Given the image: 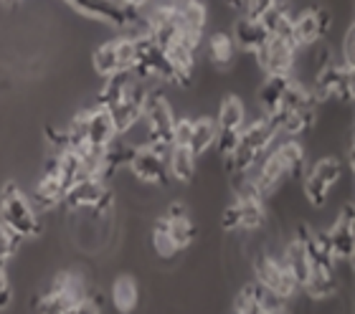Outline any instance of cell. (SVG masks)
Segmentation results:
<instances>
[{
	"mask_svg": "<svg viewBox=\"0 0 355 314\" xmlns=\"http://www.w3.org/2000/svg\"><path fill=\"white\" fill-rule=\"evenodd\" d=\"M0 220L13 228L21 238H33L41 234V223L31 200L21 193L15 180H8L0 190Z\"/></svg>",
	"mask_w": 355,
	"mask_h": 314,
	"instance_id": "6da1fadb",
	"label": "cell"
},
{
	"mask_svg": "<svg viewBox=\"0 0 355 314\" xmlns=\"http://www.w3.org/2000/svg\"><path fill=\"white\" fill-rule=\"evenodd\" d=\"M61 203L67 205L69 211L89 208V211H94V218H102L104 213H110V208H114V195H112L110 183H104L102 177L87 175L79 177L74 185H69Z\"/></svg>",
	"mask_w": 355,
	"mask_h": 314,
	"instance_id": "7a4b0ae2",
	"label": "cell"
},
{
	"mask_svg": "<svg viewBox=\"0 0 355 314\" xmlns=\"http://www.w3.org/2000/svg\"><path fill=\"white\" fill-rule=\"evenodd\" d=\"M254 279L287 302H292L300 294V284L287 271V266L282 263L279 256L269 254L264 249L257 251V256H254Z\"/></svg>",
	"mask_w": 355,
	"mask_h": 314,
	"instance_id": "3957f363",
	"label": "cell"
},
{
	"mask_svg": "<svg viewBox=\"0 0 355 314\" xmlns=\"http://www.w3.org/2000/svg\"><path fill=\"white\" fill-rule=\"evenodd\" d=\"M327 241L333 251L335 261H353L355 256V216L353 203H345L338 208L333 223L327 228Z\"/></svg>",
	"mask_w": 355,
	"mask_h": 314,
	"instance_id": "277c9868",
	"label": "cell"
},
{
	"mask_svg": "<svg viewBox=\"0 0 355 314\" xmlns=\"http://www.w3.org/2000/svg\"><path fill=\"white\" fill-rule=\"evenodd\" d=\"M297 49H300V46H297L292 38L269 36V41L254 53H257V61H259L264 73H272V76H289V73H292V66H295Z\"/></svg>",
	"mask_w": 355,
	"mask_h": 314,
	"instance_id": "5b68a950",
	"label": "cell"
},
{
	"mask_svg": "<svg viewBox=\"0 0 355 314\" xmlns=\"http://www.w3.org/2000/svg\"><path fill=\"white\" fill-rule=\"evenodd\" d=\"M130 175L142 185H153V188H168V165H165V157H160L157 152H153L150 147H137L130 160Z\"/></svg>",
	"mask_w": 355,
	"mask_h": 314,
	"instance_id": "8992f818",
	"label": "cell"
},
{
	"mask_svg": "<svg viewBox=\"0 0 355 314\" xmlns=\"http://www.w3.org/2000/svg\"><path fill=\"white\" fill-rule=\"evenodd\" d=\"M69 6H74V10H79L92 21L112 26L117 30L127 26V10L119 0H69Z\"/></svg>",
	"mask_w": 355,
	"mask_h": 314,
	"instance_id": "52a82bcc",
	"label": "cell"
},
{
	"mask_svg": "<svg viewBox=\"0 0 355 314\" xmlns=\"http://www.w3.org/2000/svg\"><path fill=\"white\" fill-rule=\"evenodd\" d=\"M269 150L277 152V157H279L282 168H284L289 180H297V177L304 175V170H307V150L302 147L300 139L277 134Z\"/></svg>",
	"mask_w": 355,
	"mask_h": 314,
	"instance_id": "ba28073f",
	"label": "cell"
},
{
	"mask_svg": "<svg viewBox=\"0 0 355 314\" xmlns=\"http://www.w3.org/2000/svg\"><path fill=\"white\" fill-rule=\"evenodd\" d=\"M338 286H340V281H338V277L333 274V269L330 266H322V263H312L310 266V274H307V279L302 281V289L310 299H330L333 294H338Z\"/></svg>",
	"mask_w": 355,
	"mask_h": 314,
	"instance_id": "9c48e42d",
	"label": "cell"
},
{
	"mask_svg": "<svg viewBox=\"0 0 355 314\" xmlns=\"http://www.w3.org/2000/svg\"><path fill=\"white\" fill-rule=\"evenodd\" d=\"M231 38L241 51H259L261 46L269 41V33L259 21H249L241 15V18H234V23H231Z\"/></svg>",
	"mask_w": 355,
	"mask_h": 314,
	"instance_id": "30bf717a",
	"label": "cell"
},
{
	"mask_svg": "<svg viewBox=\"0 0 355 314\" xmlns=\"http://www.w3.org/2000/svg\"><path fill=\"white\" fill-rule=\"evenodd\" d=\"M114 137H117V130H114L110 110L104 107L87 110V145L107 147Z\"/></svg>",
	"mask_w": 355,
	"mask_h": 314,
	"instance_id": "8fae6325",
	"label": "cell"
},
{
	"mask_svg": "<svg viewBox=\"0 0 355 314\" xmlns=\"http://www.w3.org/2000/svg\"><path fill=\"white\" fill-rule=\"evenodd\" d=\"M178 15H180V28L185 36L203 38V30L208 26V8L206 0H180L178 3Z\"/></svg>",
	"mask_w": 355,
	"mask_h": 314,
	"instance_id": "7c38bea8",
	"label": "cell"
},
{
	"mask_svg": "<svg viewBox=\"0 0 355 314\" xmlns=\"http://www.w3.org/2000/svg\"><path fill=\"white\" fill-rule=\"evenodd\" d=\"M165 165H168V175L183 185H191L198 173V157L188 147H171Z\"/></svg>",
	"mask_w": 355,
	"mask_h": 314,
	"instance_id": "4fadbf2b",
	"label": "cell"
},
{
	"mask_svg": "<svg viewBox=\"0 0 355 314\" xmlns=\"http://www.w3.org/2000/svg\"><path fill=\"white\" fill-rule=\"evenodd\" d=\"M64 183H61L59 175H41V180L33 188V198H31V205L33 211H51L64 200Z\"/></svg>",
	"mask_w": 355,
	"mask_h": 314,
	"instance_id": "5bb4252c",
	"label": "cell"
},
{
	"mask_svg": "<svg viewBox=\"0 0 355 314\" xmlns=\"http://www.w3.org/2000/svg\"><path fill=\"white\" fill-rule=\"evenodd\" d=\"M289 76H272V73H264V79L259 81V89H257V94L254 99L259 102L261 107V114H272L277 107H279L282 96L287 91L289 87Z\"/></svg>",
	"mask_w": 355,
	"mask_h": 314,
	"instance_id": "9a60e30c",
	"label": "cell"
},
{
	"mask_svg": "<svg viewBox=\"0 0 355 314\" xmlns=\"http://www.w3.org/2000/svg\"><path fill=\"white\" fill-rule=\"evenodd\" d=\"M282 263L287 266V271L295 277V281L300 286H302V281L307 279V274H310V266H312V259L310 254H307V249H304L302 241H297V238H292V241L284 243V251H282Z\"/></svg>",
	"mask_w": 355,
	"mask_h": 314,
	"instance_id": "2e32d148",
	"label": "cell"
},
{
	"mask_svg": "<svg viewBox=\"0 0 355 314\" xmlns=\"http://www.w3.org/2000/svg\"><path fill=\"white\" fill-rule=\"evenodd\" d=\"M216 132H218L216 119H211V117H196V119H193L191 139H188V150H191L196 157H203V155H208L211 150H214Z\"/></svg>",
	"mask_w": 355,
	"mask_h": 314,
	"instance_id": "e0dca14e",
	"label": "cell"
},
{
	"mask_svg": "<svg viewBox=\"0 0 355 314\" xmlns=\"http://www.w3.org/2000/svg\"><path fill=\"white\" fill-rule=\"evenodd\" d=\"M218 130H236L246 125V104L239 94H226L218 104V117H216Z\"/></svg>",
	"mask_w": 355,
	"mask_h": 314,
	"instance_id": "ac0fdd59",
	"label": "cell"
},
{
	"mask_svg": "<svg viewBox=\"0 0 355 314\" xmlns=\"http://www.w3.org/2000/svg\"><path fill=\"white\" fill-rule=\"evenodd\" d=\"M292 36L297 46H310L315 41H322V30L318 21V8H307L300 15L292 18Z\"/></svg>",
	"mask_w": 355,
	"mask_h": 314,
	"instance_id": "d6986e66",
	"label": "cell"
},
{
	"mask_svg": "<svg viewBox=\"0 0 355 314\" xmlns=\"http://www.w3.org/2000/svg\"><path fill=\"white\" fill-rule=\"evenodd\" d=\"M130 81H132V71H117V73H112V76H107V79H104L102 91L96 94L94 107H104V110L114 107V104L125 96Z\"/></svg>",
	"mask_w": 355,
	"mask_h": 314,
	"instance_id": "ffe728a7",
	"label": "cell"
},
{
	"mask_svg": "<svg viewBox=\"0 0 355 314\" xmlns=\"http://www.w3.org/2000/svg\"><path fill=\"white\" fill-rule=\"evenodd\" d=\"M239 211H241V228L249 234H259L261 228L266 226V208L264 198H244L236 200Z\"/></svg>",
	"mask_w": 355,
	"mask_h": 314,
	"instance_id": "44dd1931",
	"label": "cell"
},
{
	"mask_svg": "<svg viewBox=\"0 0 355 314\" xmlns=\"http://www.w3.org/2000/svg\"><path fill=\"white\" fill-rule=\"evenodd\" d=\"M137 299H140V292H137V281L132 277L125 274L112 281V304L119 312H132L137 307Z\"/></svg>",
	"mask_w": 355,
	"mask_h": 314,
	"instance_id": "7402d4cb",
	"label": "cell"
},
{
	"mask_svg": "<svg viewBox=\"0 0 355 314\" xmlns=\"http://www.w3.org/2000/svg\"><path fill=\"white\" fill-rule=\"evenodd\" d=\"M208 59L214 66H231L236 59V44L231 33L216 30L214 36L208 38Z\"/></svg>",
	"mask_w": 355,
	"mask_h": 314,
	"instance_id": "603a6c76",
	"label": "cell"
},
{
	"mask_svg": "<svg viewBox=\"0 0 355 314\" xmlns=\"http://www.w3.org/2000/svg\"><path fill=\"white\" fill-rule=\"evenodd\" d=\"M92 66H94V73L96 76H112V73H117V46H114V38L112 41H104L94 49L92 53Z\"/></svg>",
	"mask_w": 355,
	"mask_h": 314,
	"instance_id": "cb8c5ba5",
	"label": "cell"
},
{
	"mask_svg": "<svg viewBox=\"0 0 355 314\" xmlns=\"http://www.w3.org/2000/svg\"><path fill=\"white\" fill-rule=\"evenodd\" d=\"M150 243H153L155 256H160L163 261H171V259H175V256L180 254V249H178L175 241H173V236L168 234V223H165V218L155 220L153 234H150Z\"/></svg>",
	"mask_w": 355,
	"mask_h": 314,
	"instance_id": "d4e9b609",
	"label": "cell"
},
{
	"mask_svg": "<svg viewBox=\"0 0 355 314\" xmlns=\"http://www.w3.org/2000/svg\"><path fill=\"white\" fill-rule=\"evenodd\" d=\"M59 177H61V183H64V188L74 185L79 177H87L84 175L79 152H74V150H64V152H59Z\"/></svg>",
	"mask_w": 355,
	"mask_h": 314,
	"instance_id": "484cf974",
	"label": "cell"
},
{
	"mask_svg": "<svg viewBox=\"0 0 355 314\" xmlns=\"http://www.w3.org/2000/svg\"><path fill=\"white\" fill-rule=\"evenodd\" d=\"M307 170L310 173H315V175L322 180L325 185H338L343 180V162H340V157H322V160H318V162H312V165H307Z\"/></svg>",
	"mask_w": 355,
	"mask_h": 314,
	"instance_id": "4316f807",
	"label": "cell"
},
{
	"mask_svg": "<svg viewBox=\"0 0 355 314\" xmlns=\"http://www.w3.org/2000/svg\"><path fill=\"white\" fill-rule=\"evenodd\" d=\"M168 223V234L173 236V241H175V246L180 251L188 249L193 243V238H196V226H193V220L188 218V216H183V218H173V220H165Z\"/></svg>",
	"mask_w": 355,
	"mask_h": 314,
	"instance_id": "83f0119b",
	"label": "cell"
},
{
	"mask_svg": "<svg viewBox=\"0 0 355 314\" xmlns=\"http://www.w3.org/2000/svg\"><path fill=\"white\" fill-rule=\"evenodd\" d=\"M64 130H67L69 150L79 152V150L87 145V110L76 112L74 117L69 119V127H64Z\"/></svg>",
	"mask_w": 355,
	"mask_h": 314,
	"instance_id": "f1b7e54d",
	"label": "cell"
},
{
	"mask_svg": "<svg viewBox=\"0 0 355 314\" xmlns=\"http://www.w3.org/2000/svg\"><path fill=\"white\" fill-rule=\"evenodd\" d=\"M23 241H26V238H21L13 228H8L6 223L0 220V261H10V259L18 254Z\"/></svg>",
	"mask_w": 355,
	"mask_h": 314,
	"instance_id": "f546056e",
	"label": "cell"
},
{
	"mask_svg": "<svg viewBox=\"0 0 355 314\" xmlns=\"http://www.w3.org/2000/svg\"><path fill=\"white\" fill-rule=\"evenodd\" d=\"M114 46H117V69H119V71H132V66H135V38L119 36V38H114Z\"/></svg>",
	"mask_w": 355,
	"mask_h": 314,
	"instance_id": "4dcf8cb0",
	"label": "cell"
},
{
	"mask_svg": "<svg viewBox=\"0 0 355 314\" xmlns=\"http://www.w3.org/2000/svg\"><path fill=\"white\" fill-rule=\"evenodd\" d=\"M239 142V132L236 130H218L216 132V152H218V157H226V155L234 152V147H236Z\"/></svg>",
	"mask_w": 355,
	"mask_h": 314,
	"instance_id": "1f68e13d",
	"label": "cell"
},
{
	"mask_svg": "<svg viewBox=\"0 0 355 314\" xmlns=\"http://www.w3.org/2000/svg\"><path fill=\"white\" fill-rule=\"evenodd\" d=\"M193 130V117H178L173 125V147H188Z\"/></svg>",
	"mask_w": 355,
	"mask_h": 314,
	"instance_id": "d6a6232c",
	"label": "cell"
},
{
	"mask_svg": "<svg viewBox=\"0 0 355 314\" xmlns=\"http://www.w3.org/2000/svg\"><path fill=\"white\" fill-rule=\"evenodd\" d=\"M340 64L353 69L355 66V30L353 26H348L345 30V36H343V44H340Z\"/></svg>",
	"mask_w": 355,
	"mask_h": 314,
	"instance_id": "836d02e7",
	"label": "cell"
},
{
	"mask_svg": "<svg viewBox=\"0 0 355 314\" xmlns=\"http://www.w3.org/2000/svg\"><path fill=\"white\" fill-rule=\"evenodd\" d=\"M13 304V284L6 271V261H0V312H6Z\"/></svg>",
	"mask_w": 355,
	"mask_h": 314,
	"instance_id": "e575fe53",
	"label": "cell"
},
{
	"mask_svg": "<svg viewBox=\"0 0 355 314\" xmlns=\"http://www.w3.org/2000/svg\"><path fill=\"white\" fill-rule=\"evenodd\" d=\"M274 3H277V0H246L241 15H244V18H249V21H259L261 15H264L266 10L274 6Z\"/></svg>",
	"mask_w": 355,
	"mask_h": 314,
	"instance_id": "d590c367",
	"label": "cell"
},
{
	"mask_svg": "<svg viewBox=\"0 0 355 314\" xmlns=\"http://www.w3.org/2000/svg\"><path fill=\"white\" fill-rule=\"evenodd\" d=\"M221 228L223 231H239L241 228V211H239V203H231L223 208L221 213Z\"/></svg>",
	"mask_w": 355,
	"mask_h": 314,
	"instance_id": "8d00e7d4",
	"label": "cell"
},
{
	"mask_svg": "<svg viewBox=\"0 0 355 314\" xmlns=\"http://www.w3.org/2000/svg\"><path fill=\"white\" fill-rule=\"evenodd\" d=\"M46 142H49L56 152H64V150H69L67 130H59V127H46Z\"/></svg>",
	"mask_w": 355,
	"mask_h": 314,
	"instance_id": "74e56055",
	"label": "cell"
},
{
	"mask_svg": "<svg viewBox=\"0 0 355 314\" xmlns=\"http://www.w3.org/2000/svg\"><path fill=\"white\" fill-rule=\"evenodd\" d=\"M183 216H188V208H185L180 200H173V203L168 205V211H165L163 218L165 220H173V218H183Z\"/></svg>",
	"mask_w": 355,
	"mask_h": 314,
	"instance_id": "f35d334b",
	"label": "cell"
},
{
	"mask_svg": "<svg viewBox=\"0 0 355 314\" xmlns=\"http://www.w3.org/2000/svg\"><path fill=\"white\" fill-rule=\"evenodd\" d=\"M122 6H130V8H145L150 3V0H119Z\"/></svg>",
	"mask_w": 355,
	"mask_h": 314,
	"instance_id": "ab89813d",
	"label": "cell"
}]
</instances>
